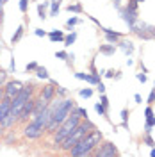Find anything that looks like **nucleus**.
<instances>
[{"label": "nucleus", "instance_id": "1", "mask_svg": "<svg viewBox=\"0 0 155 157\" xmlns=\"http://www.w3.org/2000/svg\"><path fill=\"white\" fill-rule=\"evenodd\" d=\"M102 139H104V134H102V130H98L96 127L93 128V130H89L86 136L82 137L80 141H78L75 147L70 150L68 154L70 155H75V157H87V155H93V150L102 143Z\"/></svg>", "mask_w": 155, "mask_h": 157}, {"label": "nucleus", "instance_id": "2", "mask_svg": "<svg viewBox=\"0 0 155 157\" xmlns=\"http://www.w3.org/2000/svg\"><path fill=\"white\" fill-rule=\"evenodd\" d=\"M93 128H95V123H93L89 118L80 120V123L77 125V128H75V130H73V132H71V134H70V136L61 143V145H59V150H61V152H64V154H68L70 150L75 147L78 141L86 136L87 132H89V130H93Z\"/></svg>", "mask_w": 155, "mask_h": 157}, {"label": "nucleus", "instance_id": "3", "mask_svg": "<svg viewBox=\"0 0 155 157\" xmlns=\"http://www.w3.org/2000/svg\"><path fill=\"white\" fill-rule=\"evenodd\" d=\"M80 120H82V118L78 116L77 113H73V111H71V114H70V116L66 118L61 125H59L57 130L52 134V143L59 147V145H61V143H62V141H64V139H66V137L75 130V128H77V125L80 123Z\"/></svg>", "mask_w": 155, "mask_h": 157}, {"label": "nucleus", "instance_id": "4", "mask_svg": "<svg viewBox=\"0 0 155 157\" xmlns=\"http://www.w3.org/2000/svg\"><path fill=\"white\" fill-rule=\"evenodd\" d=\"M34 84H25L23 88L20 89V93L16 97L13 98V102H11V113H14V114H20V111L23 107V104L29 100L30 97H34Z\"/></svg>", "mask_w": 155, "mask_h": 157}, {"label": "nucleus", "instance_id": "5", "mask_svg": "<svg viewBox=\"0 0 155 157\" xmlns=\"http://www.w3.org/2000/svg\"><path fill=\"white\" fill-rule=\"evenodd\" d=\"M21 134H23L25 139H32V141H34V139H41L47 132H45V127L39 125L36 120H30V121H27V123H23Z\"/></svg>", "mask_w": 155, "mask_h": 157}, {"label": "nucleus", "instance_id": "6", "mask_svg": "<svg viewBox=\"0 0 155 157\" xmlns=\"http://www.w3.org/2000/svg\"><path fill=\"white\" fill-rule=\"evenodd\" d=\"M93 155L95 157H116V155H119V152H118L116 145L112 141L102 139V143L93 150Z\"/></svg>", "mask_w": 155, "mask_h": 157}, {"label": "nucleus", "instance_id": "7", "mask_svg": "<svg viewBox=\"0 0 155 157\" xmlns=\"http://www.w3.org/2000/svg\"><path fill=\"white\" fill-rule=\"evenodd\" d=\"M25 84L21 80H16V78H7L6 84H4V95L9 98H14L20 93V89L23 88Z\"/></svg>", "mask_w": 155, "mask_h": 157}, {"label": "nucleus", "instance_id": "8", "mask_svg": "<svg viewBox=\"0 0 155 157\" xmlns=\"http://www.w3.org/2000/svg\"><path fill=\"white\" fill-rule=\"evenodd\" d=\"M119 16L123 18V21H125L127 25H128V29H132L134 25H136V21L139 20V13L137 11H132V9H128V7H119Z\"/></svg>", "mask_w": 155, "mask_h": 157}, {"label": "nucleus", "instance_id": "9", "mask_svg": "<svg viewBox=\"0 0 155 157\" xmlns=\"http://www.w3.org/2000/svg\"><path fill=\"white\" fill-rule=\"evenodd\" d=\"M57 82L55 80H50V84H47V86H43L41 88V91H39V97L45 98L47 102H50V100H54L55 98V89H57Z\"/></svg>", "mask_w": 155, "mask_h": 157}, {"label": "nucleus", "instance_id": "10", "mask_svg": "<svg viewBox=\"0 0 155 157\" xmlns=\"http://www.w3.org/2000/svg\"><path fill=\"white\" fill-rule=\"evenodd\" d=\"M116 48H119L123 54H125L127 57H130L134 52H136V47H134V43L130 41V39H125V38H119V41L116 43Z\"/></svg>", "mask_w": 155, "mask_h": 157}, {"label": "nucleus", "instance_id": "11", "mask_svg": "<svg viewBox=\"0 0 155 157\" xmlns=\"http://www.w3.org/2000/svg\"><path fill=\"white\" fill-rule=\"evenodd\" d=\"M100 30H104V38H105V43H111V45H116L119 38H123L119 32H114V30L111 29H105V27H102L100 25Z\"/></svg>", "mask_w": 155, "mask_h": 157}, {"label": "nucleus", "instance_id": "12", "mask_svg": "<svg viewBox=\"0 0 155 157\" xmlns=\"http://www.w3.org/2000/svg\"><path fill=\"white\" fill-rule=\"evenodd\" d=\"M48 107V102L45 100V98L41 97H34V111H32V118L38 116L39 113H43L45 109Z\"/></svg>", "mask_w": 155, "mask_h": 157}, {"label": "nucleus", "instance_id": "13", "mask_svg": "<svg viewBox=\"0 0 155 157\" xmlns=\"http://www.w3.org/2000/svg\"><path fill=\"white\" fill-rule=\"evenodd\" d=\"M0 123L7 128V130H9V128H14V125L18 123V114H14V113H11V111H9V113L4 116V120H2Z\"/></svg>", "mask_w": 155, "mask_h": 157}, {"label": "nucleus", "instance_id": "14", "mask_svg": "<svg viewBox=\"0 0 155 157\" xmlns=\"http://www.w3.org/2000/svg\"><path fill=\"white\" fill-rule=\"evenodd\" d=\"M11 102H13V98L6 97V95H4V98H2V100H0V121H2V120H4V116L9 113Z\"/></svg>", "mask_w": 155, "mask_h": 157}, {"label": "nucleus", "instance_id": "15", "mask_svg": "<svg viewBox=\"0 0 155 157\" xmlns=\"http://www.w3.org/2000/svg\"><path fill=\"white\" fill-rule=\"evenodd\" d=\"M75 77L78 80H86V82H91V84H95L96 86L98 82H100V77H95V75H91V73H82V71H77L75 73Z\"/></svg>", "mask_w": 155, "mask_h": 157}, {"label": "nucleus", "instance_id": "16", "mask_svg": "<svg viewBox=\"0 0 155 157\" xmlns=\"http://www.w3.org/2000/svg\"><path fill=\"white\" fill-rule=\"evenodd\" d=\"M47 36H48L50 41H54V43H55V41H64V36H66V34H64L62 30H57V29H55V30H50Z\"/></svg>", "mask_w": 155, "mask_h": 157}, {"label": "nucleus", "instance_id": "17", "mask_svg": "<svg viewBox=\"0 0 155 157\" xmlns=\"http://www.w3.org/2000/svg\"><path fill=\"white\" fill-rule=\"evenodd\" d=\"M23 34H25V25H20L18 29H16V32L13 34V38H11V45H16L20 39L23 38Z\"/></svg>", "mask_w": 155, "mask_h": 157}, {"label": "nucleus", "instance_id": "18", "mask_svg": "<svg viewBox=\"0 0 155 157\" xmlns=\"http://www.w3.org/2000/svg\"><path fill=\"white\" fill-rule=\"evenodd\" d=\"M61 4H62V0H50V14L48 16H57L59 9H61Z\"/></svg>", "mask_w": 155, "mask_h": 157}, {"label": "nucleus", "instance_id": "19", "mask_svg": "<svg viewBox=\"0 0 155 157\" xmlns=\"http://www.w3.org/2000/svg\"><path fill=\"white\" fill-rule=\"evenodd\" d=\"M114 52H116V45H111V43L100 45V54L104 56H114Z\"/></svg>", "mask_w": 155, "mask_h": 157}, {"label": "nucleus", "instance_id": "20", "mask_svg": "<svg viewBox=\"0 0 155 157\" xmlns=\"http://www.w3.org/2000/svg\"><path fill=\"white\" fill-rule=\"evenodd\" d=\"M47 7H50V2H43V4H38V14L41 20H47L48 14H47Z\"/></svg>", "mask_w": 155, "mask_h": 157}, {"label": "nucleus", "instance_id": "21", "mask_svg": "<svg viewBox=\"0 0 155 157\" xmlns=\"http://www.w3.org/2000/svg\"><path fill=\"white\" fill-rule=\"evenodd\" d=\"M34 73H36V77L38 78H45V80H50V75H48V70L45 68V66H39L34 70Z\"/></svg>", "mask_w": 155, "mask_h": 157}, {"label": "nucleus", "instance_id": "22", "mask_svg": "<svg viewBox=\"0 0 155 157\" xmlns=\"http://www.w3.org/2000/svg\"><path fill=\"white\" fill-rule=\"evenodd\" d=\"M2 141L6 143V145H13V143H16V134H14V130H7L6 132V136L2 137Z\"/></svg>", "mask_w": 155, "mask_h": 157}, {"label": "nucleus", "instance_id": "23", "mask_svg": "<svg viewBox=\"0 0 155 157\" xmlns=\"http://www.w3.org/2000/svg\"><path fill=\"white\" fill-rule=\"evenodd\" d=\"M75 41H77V30H71L68 36H64V41L62 43H64V47H71Z\"/></svg>", "mask_w": 155, "mask_h": 157}, {"label": "nucleus", "instance_id": "24", "mask_svg": "<svg viewBox=\"0 0 155 157\" xmlns=\"http://www.w3.org/2000/svg\"><path fill=\"white\" fill-rule=\"evenodd\" d=\"M66 9H68L70 13H77V14H80V13L84 11V9H82V4H78V2H75V4H70Z\"/></svg>", "mask_w": 155, "mask_h": 157}, {"label": "nucleus", "instance_id": "25", "mask_svg": "<svg viewBox=\"0 0 155 157\" xmlns=\"http://www.w3.org/2000/svg\"><path fill=\"white\" fill-rule=\"evenodd\" d=\"M95 111H96L100 116H104V118H109V114H107V109L102 105V104H95Z\"/></svg>", "mask_w": 155, "mask_h": 157}, {"label": "nucleus", "instance_id": "26", "mask_svg": "<svg viewBox=\"0 0 155 157\" xmlns=\"http://www.w3.org/2000/svg\"><path fill=\"white\" fill-rule=\"evenodd\" d=\"M121 127L128 128V111H127V109L121 111Z\"/></svg>", "mask_w": 155, "mask_h": 157}, {"label": "nucleus", "instance_id": "27", "mask_svg": "<svg viewBox=\"0 0 155 157\" xmlns=\"http://www.w3.org/2000/svg\"><path fill=\"white\" fill-rule=\"evenodd\" d=\"M78 95H80L82 98H91V97H93V89H91V88H84V89H80V91H78Z\"/></svg>", "mask_w": 155, "mask_h": 157}, {"label": "nucleus", "instance_id": "28", "mask_svg": "<svg viewBox=\"0 0 155 157\" xmlns=\"http://www.w3.org/2000/svg\"><path fill=\"white\" fill-rule=\"evenodd\" d=\"M143 143H145L146 147H155V141H153V137L150 136V134H145V136H143Z\"/></svg>", "mask_w": 155, "mask_h": 157}, {"label": "nucleus", "instance_id": "29", "mask_svg": "<svg viewBox=\"0 0 155 157\" xmlns=\"http://www.w3.org/2000/svg\"><path fill=\"white\" fill-rule=\"evenodd\" d=\"M78 21H80V20H78L77 16H71V18H70L68 21H66V27H68L70 30H73V27H75V25H77Z\"/></svg>", "mask_w": 155, "mask_h": 157}, {"label": "nucleus", "instance_id": "30", "mask_svg": "<svg viewBox=\"0 0 155 157\" xmlns=\"http://www.w3.org/2000/svg\"><path fill=\"white\" fill-rule=\"evenodd\" d=\"M73 113H77L78 116L82 118V120H84V118H87V111L84 107H77V105H75V109H73Z\"/></svg>", "mask_w": 155, "mask_h": 157}, {"label": "nucleus", "instance_id": "31", "mask_svg": "<svg viewBox=\"0 0 155 157\" xmlns=\"http://www.w3.org/2000/svg\"><path fill=\"white\" fill-rule=\"evenodd\" d=\"M18 7H20V11L25 14V13H27V9H29V0H20Z\"/></svg>", "mask_w": 155, "mask_h": 157}, {"label": "nucleus", "instance_id": "32", "mask_svg": "<svg viewBox=\"0 0 155 157\" xmlns=\"http://www.w3.org/2000/svg\"><path fill=\"white\" fill-rule=\"evenodd\" d=\"M7 73H9L7 70L0 68V86H4V84H6V80H7Z\"/></svg>", "mask_w": 155, "mask_h": 157}, {"label": "nucleus", "instance_id": "33", "mask_svg": "<svg viewBox=\"0 0 155 157\" xmlns=\"http://www.w3.org/2000/svg\"><path fill=\"white\" fill-rule=\"evenodd\" d=\"M100 104H102V105H104V107H109V104H111V102H109V98H107V95L105 93H100Z\"/></svg>", "mask_w": 155, "mask_h": 157}, {"label": "nucleus", "instance_id": "34", "mask_svg": "<svg viewBox=\"0 0 155 157\" xmlns=\"http://www.w3.org/2000/svg\"><path fill=\"white\" fill-rule=\"evenodd\" d=\"M127 7H128V9H132V11H137V9H139V2H137V0H128Z\"/></svg>", "mask_w": 155, "mask_h": 157}, {"label": "nucleus", "instance_id": "35", "mask_svg": "<svg viewBox=\"0 0 155 157\" xmlns=\"http://www.w3.org/2000/svg\"><path fill=\"white\" fill-rule=\"evenodd\" d=\"M36 68H38V63H36V61H32V63H29V64L25 66V71H27V73H32Z\"/></svg>", "mask_w": 155, "mask_h": 157}, {"label": "nucleus", "instance_id": "36", "mask_svg": "<svg viewBox=\"0 0 155 157\" xmlns=\"http://www.w3.org/2000/svg\"><path fill=\"white\" fill-rule=\"evenodd\" d=\"M68 52H66V50H59V52H55V57L57 59H64V61H66V59H68Z\"/></svg>", "mask_w": 155, "mask_h": 157}, {"label": "nucleus", "instance_id": "37", "mask_svg": "<svg viewBox=\"0 0 155 157\" xmlns=\"http://www.w3.org/2000/svg\"><path fill=\"white\" fill-rule=\"evenodd\" d=\"M146 102H148V105L155 104V88L152 89V91H150V95H148V100H146Z\"/></svg>", "mask_w": 155, "mask_h": 157}, {"label": "nucleus", "instance_id": "38", "mask_svg": "<svg viewBox=\"0 0 155 157\" xmlns=\"http://www.w3.org/2000/svg\"><path fill=\"white\" fill-rule=\"evenodd\" d=\"M55 93H57V95H59L61 98H64L66 95H68V91H66L64 88H61V86H57V89H55Z\"/></svg>", "mask_w": 155, "mask_h": 157}, {"label": "nucleus", "instance_id": "39", "mask_svg": "<svg viewBox=\"0 0 155 157\" xmlns=\"http://www.w3.org/2000/svg\"><path fill=\"white\" fill-rule=\"evenodd\" d=\"M152 116H155V114H153V109H152V105H148V107L145 109V118L148 120V118H152Z\"/></svg>", "mask_w": 155, "mask_h": 157}, {"label": "nucleus", "instance_id": "40", "mask_svg": "<svg viewBox=\"0 0 155 157\" xmlns=\"http://www.w3.org/2000/svg\"><path fill=\"white\" fill-rule=\"evenodd\" d=\"M116 73L118 71H114V70H107V71H104V75H105L107 78H116Z\"/></svg>", "mask_w": 155, "mask_h": 157}, {"label": "nucleus", "instance_id": "41", "mask_svg": "<svg viewBox=\"0 0 155 157\" xmlns=\"http://www.w3.org/2000/svg\"><path fill=\"white\" fill-rule=\"evenodd\" d=\"M34 34H36L38 38H45L48 32H47V30H43V29H36V30H34Z\"/></svg>", "mask_w": 155, "mask_h": 157}, {"label": "nucleus", "instance_id": "42", "mask_svg": "<svg viewBox=\"0 0 155 157\" xmlns=\"http://www.w3.org/2000/svg\"><path fill=\"white\" fill-rule=\"evenodd\" d=\"M146 30H148V34H150V36H152V38L155 39V25H150V23H148Z\"/></svg>", "mask_w": 155, "mask_h": 157}, {"label": "nucleus", "instance_id": "43", "mask_svg": "<svg viewBox=\"0 0 155 157\" xmlns=\"http://www.w3.org/2000/svg\"><path fill=\"white\" fill-rule=\"evenodd\" d=\"M145 127H152V128L155 127V116H152V118H148V120H146V125H145Z\"/></svg>", "mask_w": 155, "mask_h": 157}, {"label": "nucleus", "instance_id": "44", "mask_svg": "<svg viewBox=\"0 0 155 157\" xmlns=\"http://www.w3.org/2000/svg\"><path fill=\"white\" fill-rule=\"evenodd\" d=\"M137 80H139V82H143V84H145L146 80H148V77H146L145 71H143V73H137Z\"/></svg>", "mask_w": 155, "mask_h": 157}, {"label": "nucleus", "instance_id": "45", "mask_svg": "<svg viewBox=\"0 0 155 157\" xmlns=\"http://www.w3.org/2000/svg\"><path fill=\"white\" fill-rule=\"evenodd\" d=\"M16 71V63H14V57H11V66H9V73H14Z\"/></svg>", "mask_w": 155, "mask_h": 157}, {"label": "nucleus", "instance_id": "46", "mask_svg": "<svg viewBox=\"0 0 155 157\" xmlns=\"http://www.w3.org/2000/svg\"><path fill=\"white\" fill-rule=\"evenodd\" d=\"M96 91H98V93H105V86H104L102 82H98V84H96Z\"/></svg>", "mask_w": 155, "mask_h": 157}, {"label": "nucleus", "instance_id": "47", "mask_svg": "<svg viewBox=\"0 0 155 157\" xmlns=\"http://www.w3.org/2000/svg\"><path fill=\"white\" fill-rule=\"evenodd\" d=\"M6 132H7V128H6L4 125H2V123H0V141H2V137L6 136Z\"/></svg>", "mask_w": 155, "mask_h": 157}, {"label": "nucleus", "instance_id": "48", "mask_svg": "<svg viewBox=\"0 0 155 157\" xmlns=\"http://www.w3.org/2000/svg\"><path fill=\"white\" fill-rule=\"evenodd\" d=\"M134 100H136V104H143V98H141V95H139V93H136V95H134Z\"/></svg>", "mask_w": 155, "mask_h": 157}, {"label": "nucleus", "instance_id": "49", "mask_svg": "<svg viewBox=\"0 0 155 157\" xmlns=\"http://www.w3.org/2000/svg\"><path fill=\"white\" fill-rule=\"evenodd\" d=\"M4 25V7H0V27Z\"/></svg>", "mask_w": 155, "mask_h": 157}, {"label": "nucleus", "instance_id": "50", "mask_svg": "<svg viewBox=\"0 0 155 157\" xmlns=\"http://www.w3.org/2000/svg\"><path fill=\"white\" fill-rule=\"evenodd\" d=\"M112 6H114L116 9H119V7H121V0H112Z\"/></svg>", "mask_w": 155, "mask_h": 157}, {"label": "nucleus", "instance_id": "51", "mask_svg": "<svg viewBox=\"0 0 155 157\" xmlns=\"http://www.w3.org/2000/svg\"><path fill=\"white\" fill-rule=\"evenodd\" d=\"M4 98V86H0V100Z\"/></svg>", "mask_w": 155, "mask_h": 157}, {"label": "nucleus", "instance_id": "52", "mask_svg": "<svg viewBox=\"0 0 155 157\" xmlns=\"http://www.w3.org/2000/svg\"><path fill=\"white\" fill-rule=\"evenodd\" d=\"M6 4H7V0H0V7H4Z\"/></svg>", "mask_w": 155, "mask_h": 157}, {"label": "nucleus", "instance_id": "53", "mask_svg": "<svg viewBox=\"0 0 155 157\" xmlns=\"http://www.w3.org/2000/svg\"><path fill=\"white\" fill-rule=\"evenodd\" d=\"M150 155L155 157V147H152V152H150Z\"/></svg>", "mask_w": 155, "mask_h": 157}, {"label": "nucleus", "instance_id": "54", "mask_svg": "<svg viewBox=\"0 0 155 157\" xmlns=\"http://www.w3.org/2000/svg\"><path fill=\"white\" fill-rule=\"evenodd\" d=\"M137 2H139V4H143V2H145V0H137Z\"/></svg>", "mask_w": 155, "mask_h": 157}, {"label": "nucleus", "instance_id": "55", "mask_svg": "<svg viewBox=\"0 0 155 157\" xmlns=\"http://www.w3.org/2000/svg\"><path fill=\"white\" fill-rule=\"evenodd\" d=\"M32 2H39V0H32Z\"/></svg>", "mask_w": 155, "mask_h": 157}]
</instances>
